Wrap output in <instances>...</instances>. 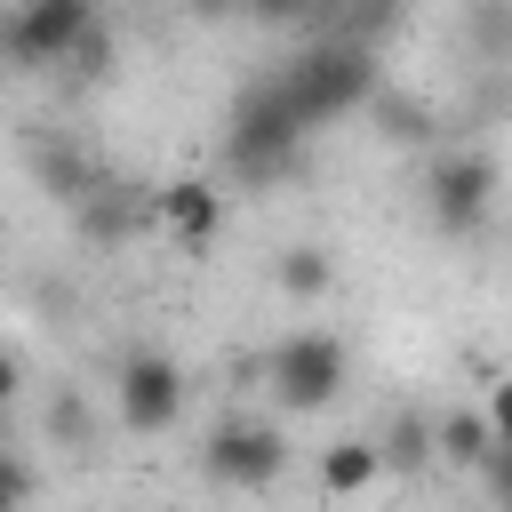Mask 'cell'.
I'll return each mask as SVG.
<instances>
[{"label":"cell","instance_id":"11","mask_svg":"<svg viewBox=\"0 0 512 512\" xmlns=\"http://www.w3.org/2000/svg\"><path fill=\"white\" fill-rule=\"evenodd\" d=\"M432 448H440L448 464H488V448H496V424H488V416H472V408H448V416L432 424Z\"/></svg>","mask_w":512,"mask_h":512},{"label":"cell","instance_id":"12","mask_svg":"<svg viewBox=\"0 0 512 512\" xmlns=\"http://www.w3.org/2000/svg\"><path fill=\"white\" fill-rule=\"evenodd\" d=\"M272 272H280V288H288V296H304V304L336 288V264H328V248H312V240L280 248V264H272Z\"/></svg>","mask_w":512,"mask_h":512},{"label":"cell","instance_id":"9","mask_svg":"<svg viewBox=\"0 0 512 512\" xmlns=\"http://www.w3.org/2000/svg\"><path fill=\"white\" fill-rule=\"evenodd\" d=\"M376 472H384V448H376V440H336V448L320 456V488H328V496H360Z\"/></svg>","mask_w":512,"mask_h":512},{"label":"cell","instance_id":"17","mask_svg":"<svg viewBox=\"0 0 512 512\" xmlns=\"http://www.w3.org/2000/svg\"><path fill=\"white\" fill-rule=\"evenodd\" d=\"M32 488H40V480H32V464H24V456H0V504H24Z\"/></svg>","mask_w":512,"mask_h":512},{"label":"cell","instance_id":"7","mask_svg":"<svg viewBox=\"0 0 512 512\" xmlns=\"http://www.w3.org/2000/svg\"><path fill=\"white\" fill-rule=\"evenodd\" d=\"M200 464H208L216 488H272L280 464H288V440L272 424H224V432H208Z\"/></svg>","mask_w":512,"mask_h":512},{"label":"cell","instance_id":"5","mask_svg":"<svg viewBox=\"0 0 512 512\" xmlns=\"http://www.w3.org/2000/svg\"><path fill=\"white\" fill-rule=\"evenodd\" d=\"M488 208H496V160H488V152H448V160L432 168V184H424V216H432L448 240H464V232L488 224Z\"/></svg>","mask_w":512,"mask_h":512},{"label":"cell","instance_id":"22","mask_svg":"<svg viewBox=\"0 0 512 512\" xmlns=\"http://www.w3.org/2000/svg\"><path fill=\"white\" fill-rule=\"evenodd\" d=\"M192 8H200V16H224V8H240V0H192Z\"/></svg>","mask_w":512,"mask_h":512},{"label":"cell","instance_id":"21","mask_svg":"<svg viewBox=\"0 0 512 512\" xmlns=\"http://www.w3.org/2000/svg\"><path fill=\"white\" fill-rule=\"evenodd\" d=\"M8 400H16V360L0 352V408H8Z\"/></svg>","mask_w":512,"mask_h":512},{"label":"cell","instance_id":"6","mask_svg":"<svg viewBox=\"0 0 512 512\" xmlns=\"http://www.w3.org/2000/svg\"><path fill=\"white\" fill-rule=\"evenodd\" d=\"M112 408L128 432H168L184 416V368L168 352H128L120 376H112Z\"/></svg>","mask_w":512,"mask_h":512},{"label":"cell","instance_id":"3","mask_svg":"<svg viewBox=\"0 0 512 512\" xmlns=\"http://www.w3.org/2000/svg\"><path fill=\"white\" fill-rule=\"evenodd\" d=\"M88 32H96V0H16V8L0 16V64H8V72L72 64Z\"/></svg>","mask_w":512,"mask_h":512},{"label":"cell","instance_id":"4","mask_svg":"<svg viewBox=\"0 0 512 512\" xmlns=\"http://www.w3.org/2000/svg\"><path fill=\"white\" fill-rule=\"evenodd\" d=\"M264 384L280 392V408L312 416V408H328V400L344 392V344H336L328 328H296V336H280V344H272Z\"/></svg>","mask_w":512,"mask_h":512},{"label":"cell","instance_id":"15","mask_svg":"<svg viewBox=\"0 0 512 512\" xmlns=\"http://www.w3.org/2000/svg\"><path fill=\"white\" fill-rule=\"evenodd\" d=\"M424 456H432V424L400 416V424H392V440H384V472H416Z\"/></svg>","mask_w":512,"mask_h":512},{"label":"cell","instance_id":"13","mask_svg":"<svg viewBox=\"0 0 512 512\" xmlns=\"http://www.w3.org/2000/svg\"><path fill=\"white\" fill-rule=\"evenodd\" d=\"M464 32L488 64H512V0H464Z\"/></svg>","mask_w":512,"mask_h":512},{"label":"cell","instance_id":"8","mask_svg":"<svg viewBox=\"0 0 512 512\" xmlns=\"http://www.w3.org/2000/svg\"><path fill=\"white\" fill-rule=\"evenodd\" d=\"M152 208L168 216V232H176L184 248H208L216 224H224V192H208V184H192V176H184V184H160Z\"/></svg>","mask_w":512,"mask_h":512},{"label":"cell","instance_id":"10","mask_svg":"<svg viewBox=\"0 0 512 512\" xmlns=\"http://www.w3.org/2000/svg\"><path fill=\"white\" fill-rule=\"evenodd\" d=\"M72 208H80V232H96V240H120V232L144 216V200H136L128 184H96V192H80Z\"/></svg>","mask_w":512,"mask_h":512},{"label":"cell","instance_id":"20","mask_svg":"<svg viewBox=\"0 0 512 512\" xmlns=\"http://www.w3.org/2000/svg\"><path fill=\"white\" fill-rule=\"evenodd\" d=\"M488 424H496V440H512V384L488 392Z\"/></svg>","mask_w":512,"mask_h":512},{"label":"cell","instance_id":"2","mask_svg":"<svg viewBox=\"0 0 512 512\" xmlns=\"http://www.w3.org/2000/svg\"><path fill=\"white\" fill-rule=\"evenodd\" d=\"M280 88H288V104L304 112V128H328V120L376 104V48L328 32V40H312V48L280 72Z\"/></svg>","mask_w":512,"mask_h":512},{"label":"cell","instance_id":"19","mask_svg":"<svg viewBox=\"0 0 512 512\" xmlns=\"http://www.w3.org/2000/svg\"><path fill=\"white\" fill-rule=\"evenodd\" d=\"M256 24H296V16H312V0H240Z\"/></svg>","mask_w":512,"mask_h":512},{"label":"cell","instance_id":"1","mask_svg":"<svg viewBox=\"0 0 512 512\" xmlns=\"http://www.w3.org/2000/svg\"><path fill=\"white\" fill-rule=\"evenodd\" d=\"M304 136H312V128H304V112L288 104V88H280V72H272V80L240 88V104H232V120H224V160H232L240 184H272V176L296 168Z\"/></svg>","mask_w":512,"mask_h":512},{"label":"cell","instance_id":"18","mask_svg":"<svg viewBox=\"0 0 512 512\" xmlns=\"http://www.w3.org/2000/svg\"><path fill=\"white\" fill-rule=\"evenodd\" d=\"M480 472H488V496H496V504H512V440H496Z\"/></svg>","mask_w":512,"mask_h":512},{"label":"cell","instance_id":"16","mask_svg":"<svg viewBox=\"0 0 512 512\" xmlns=\"http://www.w3.org/2000/svg\"><path fill=\"white\" fill-rule=\"evenodd\" d=\"M48 432H56V440H72V448H88V408H80V400L64 392V400L48 408Z\"/></svg>","mask_w":512,"mask_h":512},{"label":"cell","instance_id":"14","mask_svg":"<svg viewBox=\"0 0 512 512\" xmlns=\"http://www.w3.org/2000/svg\"><path fill=\"white\" fill-rule=\"evenodd\" d=\"M392 24H400V0H344V8H328V32L360 40V48H376Z\"/></svg>","mask_w":512,"mask_h":512}]
</instances>
